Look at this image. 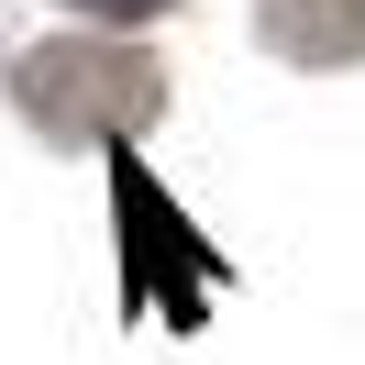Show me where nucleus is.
Returning a JSON list of instances; mask_svg holds the SVG:
<instances>
[{
	"label": "nucleus",
	"mask_w": 365,
	"mask_h": 365,
	"mask_svg": "<svg viewBox=\"0 0 365 365\" xmlns=\"http://www.w3.org/2000/svg\"><path fill=\"white\" fill-rule=\"evenodd\" d=\"M11 89H23V111L45 133H111V144L166 111V78L144 56H122V45H34L11 67Z\"/></svg>",
	"instance_id": "obj_1"
},
{
	"label": "nucleus",
	"mask_w": 365,
	"mask_h": 365,
	"mask_svg": "<svg viewBox=\"0 0 365 365\" xmlns=\"http://www.w3.org/2000/svg\"><path fill=\"white\" fill-rule=\"evenodd\" d=\"M266 45L299 67H354L365 56V0H266Z\"/></svg>",
	"instance_id": "obj_2"
},
{
	"label": "nucleus",
	"mask_w": 365,
	"mask_h": 365,
	"mask_svg": "<svg viewBox=\"0 0 365 365\" xmlns=\"http://www.w3.org/2000/svg\"><path fill=\"white\" fill-rule=\"evenodd\" d=\"M67 11H89V23H144V11H166V0H67Z\"/></svg>",
	"instance_id": "obj_3"
}]
</instances>
